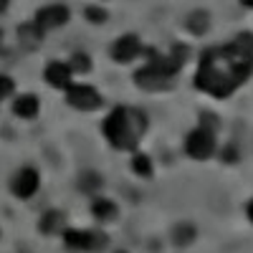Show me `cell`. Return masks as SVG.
Wrapping results in <instances>:
<instances>
[{
  "instance_id": "cell-8",
  "label": "cell",
  "mask_w": 253,
  "mask_h": 253,
  "mask_svg": "<svg viewBox=\"0 0 253 253\" xmlns=\"http://www.w3.org/2000/svg\"><path fill=\"white\" fill-rule=\"evenodd\" d=\"M142 53V43H139V38L137 36H122L114 41V46H112V58L119 61V63H129L132 58H137Z\"/></svg>"
},
{
  "instance_id": "cell-19",
  "label": "cell",
  "mask_w": 253,
  "mask_h": 253,
  "mask_svg": "<svg viewBox=\"0 0 253 253\" xmlns=\"http://www.w3.org/2000/svg\"><path fill=\"white\" fill-rule=\"evenodd\" d=\"M10 94H13V79L0 74V99H5V96H10Z\"/></svg>"
},
{
  "instance_id": "cell-24",
  "label": "cell",
  "mask_w": 253,
  "mask_h": 253,
  "mask_svg": "<svg viewBox=\"0 0 253 253\" xmlns=\"http://www.w3.org/2000/svg\"><path fill=\"white\" fill-rule=\"evenodd\" d=\"M241 3H243L246 8H253V0H241Z\"/></svg>"
},
{
  "instance_id": "cell-11",
  "label": "cell",
  "mask_w": 253,
  "mask_h": 253,
  "mask_svg": "<svg viewBox=\"0 0 253 253\" xmlns=\"http://www.w3.org/2000/svg\"><path fill=\"white\" fill-rule=\"evenodd\" d=\"M18 38H20V46L33 51V48L41 46V41H43V28L33 20V23H26V26L18 28Z\"/></svg>"
},
{
  "instance_id": "cell-13",
  "label": "cell",
  "mask_w": 253,
  "mask_h": 253,
  "mask_svg": "<svg viewBox=\"0 0 253 253\" xmlns=\"http://www.w3.org/2000/svg\"><path fill=\"white\" fill-rule=\"evenodd\" d=\"M185 28L190 33H195V36H203L210 28V15L205 10H193L187 15V20H185Z\"/></svg>"
},
{
  "instance_id": "cell-15",
  "label": "cell",
  "mask_w": 253,
  "mask_h": 253,
  "mask_svg": "<svg viewBox=\"0 0 253 253\" xmlns=\"http://www.w3.org/2000/svg\"><path fill=\"white\" fill-rule=\"evenodd\" d=\"M61 223H63V215L58 210H48V213L41 218V230H43V233H56L61 228Z\"/></svg>"
},
{
  "instance_id": "cell-7",
  "label": "cell",
  "mask_w": 253,
  "mask_h": 253,
  "mask_svg": "<svg viewBox=\"0 0 253 253\" xmlns=\"http://www.w3.org/2000/svg\"><path fill=\"white\" fill-rule=\"evenodd\" d=\"M36 23L43 28V31H51V28H61L69 23V8L66 5H46L36 13Z\"/></svg>"
},
{
  "instance_id": "cell-9",
  "label": "cell",
  "mask_w": 253,
  "mask_h": 253,
  "mask_svg": "<svg viewBox=\"0 0 253 253\" xmlns=\"http://www.w3.org/2000/svg\"><path fill=\"white\" fill-rule=\"evenodd\" d=\"M38 190V172L31 170V167H26V170H20L13 180V193L18 198H31L33 193Z\"/></svg>"
},
{
  "instance_id": "cell-16",
  "label": "cell",
  "mask_w": 253,
  "mask_h": 253,
  "mask_svg": "<svg viewBox=\"0 0 253 253\" xmlns=\"http://www.w3.org/2000/svg\"><path fill=\"white\" fill-rule=\"evenodd\" d=\"M172 238H175V243H180V246L193 243V238H195V228L190 225V223H182V225H177V228L172 230Z\"/></svg>"
},
{
  "instance_id": "cell-5",
  "label": "cell",
  "mask_w": 253,
  "mask_h": 253,
  "mask_svg": "<svg viewBox=\"0 0 253 253\" xmlns=\"http://www.w3.org/2000/svg\"><path fill=\"white\" fill-rule=\"evenodd\" d=\"M66 101L74 109H81V112H94V109L101 107L99 91L86 86V84H71V86L66 89Z\"/></svg>"
},
{
  "instance_id": "cell-4",
  "label": "cell",
  "mask_w": 253,
  "mask_h": 253,
  "mask_svg": "<svg viewBox=\"0 0 253 253\" xmlns=\"http://www.w3.org/2000/svg\"><path fill=\"white\" fill-rule=\"evenodd\" d=\"M185 150L187 155L193 157V160H208V157H213L215 152V137L210 129H205V126H200V129L195 132H190L187 139H185Z\"/></svg>"
},
{
  "instance_id": "cell-6",
  "label": "cell",
  "mask_w": 253,
  "mask_h": 253,
  "mask_svg": "<svg viewBox=\"0 0 253 253\" xmlns=\"http://www.w3.org/2000/svg\"><path fill=\"white\" fill-rule=\"evenodd\" d=\"M63 241L71 251H101L107 246V236L104 233H91V230H66Z\"/></svg>"
},
{
  "instance_id": "cell-21",
  "label": "cell",
  "mask_w": 253,
  "mask_h": 253,
  "mask_svg": "<svg viewBox=\"0 0 253 253\" xmlns=\"http://www.w3.org/2000/svg\"><path fill=\"white\" fill-rule=\"evenodd\" d=\"M81 180H84V185H81L84 190H94V187H99V182H101V177H99V175H94V172L84 175Z\"/></svg>"
},
{
  "instance_id": "cell-18",
  "label": "cell",
  "mask_w": 253,
  "mask_h": 253,
  "mask_svg": "<svg viewBox=\"0 0 253 253\" xmlns=\"http://www.w3.org/2000/svg\"><path fill=\"white\" fill-rule=\"evenodd\" d=\"M71 71H79V74H86V71H91L89 56H84V53H76V56L71 58Z\"/></svg>"
},
{
  "instance_id": "cell-12",
  "label": "cell",
  "mask_w": 253,
  "mask_h": 253,
  "mask_svg": "<svg viewBox=\"0 0 253 253\" xmlns=\"http://www.w3.org/2000/svg\"><path fill=\"white\" fill-rule=\"evenodd\" d=\"M38 107H41V104H38V99L33 94H23V96H18L13 101V112L18 117H23V119H33L38 114Z\"/></svg>"
},
{
  "instance_id": "cell-1",
  "label": "cell",
  "mask_w": 253,
  "mask_h": 253,
  "mask_svg": "<svg viewBox=\"0 0 253 253\" xmlns=\"http://www.w3.org/2000/svg\"><path fill=\"white\" fill-rule=\"evenodd\" d=\"M253 74V33H241L230 43L210 48L195 74V86L210 96L225 99Z\"/></svg>"
},
{
  "instance_id": "cell-17",
  "label": "cell",
  "mask_w": 253,
  "mask_h": 253,
  "mask_svg": "<svg viewBox=\"0 0 253 253\" xmlns=\"http://www.w3.org/2000/svg\"><path fill=\"white\" fill-rule=\"evenodd\" d=\"M132 170H134L137 175H142V177H150V175H152V162H150V157H147V155H134Z\"/></svg>"
},
{
  "instance_id": "cell-20",
  "label": "cell",
  "mask_w": 253,
  "mask_h": 253,
  "mask_svg": "<svg viewBox=\"0 0 253 253\" xmlns=\"http://www.w3.org/2000/svg\"><path fill=\"white\" fill-rule=\"evenodd\" d=\"M86 18L91 20V23H104V20H107V13H104L101 8H86Z\"/></svg>"
},
{
  "instance_id": "cell-2",
  "label": "cell",
  "mask_w": 253,
  "mask_h": 253,
  "mask_svg": "<svg viewBox=\"0 0 253 253\" xmlns=\"http://www.w3.org/2000/svg\"><path fill=\"white\" fill-rule=\"evenodd\" d=\"M147 129V119L142 112L117 107L104 119V134L117 150H134L139 134Z\"/></svg>"
},
{
  "instance_id": "cell-22",
  "label": "cell",
  "mask_w": 253,
  "mask_h": 253,
  "mask_svg": "<svg viewBox=\"0 0 253 253\" xmlns=\"http://www.w3.org/2000/svg\"><path fill=\"white\" fill-rule=\"evenodd\" d=\"M248 218H251V220H253V200H251V203H248Z\"/></svg>"
},
{
  "instance_id": "cell-23",
  "label": "cell",
  "mask_w": 253,
  "mask_h": 253,
  "mask_svg": "<svg viewBox=\"0 0 253 253\" xmlns=\"http://www.w3.org/2000/svg\"><path fill=\"white\" fill-rule=\"evenodd\" d=\"M5 8H8V0H0V13H3Z\"/></svg>"
},
{
  "instance_id": "cell-10",
  "label": "cell",
  "mask_w": 253,
  "mask_h": 253,
  "mask_svg": "<svg viewBox=\"0 0 253 253\" xmlns=\"http://www.w3.org/2000/svg\"><path fill=\"white\" fill-rule=\"evenodd\" d=\"M46 81L51 84L53 89H69L71 86V66H69V63H61V61L48 63Z\"/></svg>"
},
{
  "instance_id": "cell-3",
  "label": "cell",
  "mask_w": 253,
  "mask_h": 253,
  "mask_svg": "<svg viewBox=\"0 0 253 253\" xmlns=\"http://www.w3.org/2000/svg\"><path fill=\"white\" fill-rule=\"evenodd\" d=\"M137 86L147 89V91H162V89H170L172 86V74H167L165 69H160L157 63H147L142 71L134 74Z\"/></svg>"
},
{
  "instance_id": "cell-14",
  "label": "cell",
  "mask_w": 253,
  "mask_h": 253,
  "mask_svg": "<svg viewBox=\"0 0 253 253\" xmlns=\"http://www.w3.org/2000/svg\"><path fill=\"white\" fill-rule=\"evenodd\" d=\"M91 213H94L96 220L107 223V220H112V218L117 215V205H114L112 200H107V198H96L94 205H91Z\"/></svg>"
},
{
  "instance_id": "cell-25",
  "label": "cell",
  "mask_w": 253,
  "mask_h": 253,
  "mask_svg": "<svg viewBox=\"0 0 253 253\" xmlns=\"http://www.w3.org/2000/svg\"><path fill=\"white\" fill-rule=\"evenodd\" d=\"M117 253H124V251H117Z\"/></svg>"
}]
</instances>
